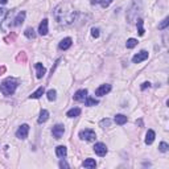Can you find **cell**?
I'll list each match as a JSON object with an SVG mask.
<instances>
[{
	"mask_svg": "<svg viewBox=\"0 0 169 169\" xmlns=\"http://www.w3.org/2000/svg\"><path fill=\"white\" fill-rule=\"evenodd\" d=\"M66 4H60L57 8L54 9V16L57 19L58 23L61 24H72L75 19V11L73 8H69V11L65 9Z\"/></svg>",
	"mask_w": 169,
	"mask_h": 169,
	"instance_id": "cell-1",
	"label": "cell"
},
{
	"mask_svg": "<svg viewBox=\"0 0 169 169\" xmlns=\"http://www.w3.org/2000/svg\"><path fill=\"white\" fill-rule=\"evenodd\" d=\"M16 87H17V82L15 79H12V78H7V79L3 81L1 85H0V91L3 92V95H7V97H8V95L13 94Z\"/></svg>",
	"mask_w": 169,
	"mask_h": 169,
	"instance_id": "cell-2",
	"label": "cell"
},
{
	"mask_svg": "<svg viewBox=\"0 0 169 169\" xmlns=\"http://www.w3.org/2000/svg\"><path fill=\"white\" fill-rule=\"evenodd\" d=\"M95 132L92 131V129L90 128H86V129H82V131L79 132V138L82 139V140H86V141H92L95 139Z\"/></svg>",
	"mask_w": 169,
	"mask_h": 169,
	"instance_id": "cell-3",
	"label": "cell"
},
{
	"mask_svg": "<svg viewBox=\"0 0 169 169\" xmlns=\"http://www.w3.org/2000/svg\"><path fill=\"white\" fill-rule=\"evenodd\" d=\"M28 134H29V126L28 124H23V126H20L19 129L16 131V136H17L19 139H21V140H24V139L28 138Z\"/></svg>",
	"mask_w": 169,
	"mask_h": 169,
	"instance_id": "cell-4",
	"label": "cell"
},
{
	"mask_svg": "<svg viewBox=\"0 0 169 169\" xmlns=\"http://www.w3.org/2000/svg\"><path fill=\"white\" fill-rule=\"evenodd\" d=\"M63 132H65V127L63 124H56L52 129V134H53V138L54 139H61L62 138Z\"/></svg>",
	"mask_w": 169,
	"mask_h": 169,
	"instance_id": "cell-5",
	"label": "cell"
},
{
	"mask_svg": "<svg viewBox=\"0 0 169 169\" xmlns=\"http://www.w3.org/2000/svg\"><path fill=\"white\" fill-rule=\"evenodd\" d=\"M94 152L97 153L98 156H100V157L106 156V153H107V147H106V144H103V143H97L94 145Z\"/></svg>",
	"mask_w": 169,
	"mask_h": 169,
	"instance_id": "cell-6",
	"label": "cell"
},
{
	"mask_svg": "<svg viewBox=\"0 0 169 169\" xmlns=\"http://www.w3.org/2000/svg\"><path fill=\"white\" fill-rule=\"evenodd\" d=\"M148 52L147 50H141L140 53H138V54H135L134 57H132V62L134 63H140L143 62V61H145L147 58H148Z\"/></svg>",
	"mask_w": 169,
	"mask_h": 169,
	"instance_id": "cell-7",
	"label": "cell"
},
{
	"mask_svg": "<svg viewBox=\"0 0 169 169\" xmlns=\"http://www.w3.org/2000/svg\"><path fill=\"white\" fill-rule=\"evenodd\" d=\"M110 91H111V85L106 83V85H102V86H99L97 90H95V95H98V97H103V95L108 94Z\"/></svg>",
	"mask_w": 169,
	"mask_h": 169,
	"instance_id": "cell-8",
	"label": "cell"
},
{
	"mask_svg": "<svg viewBox=\"0 0 169 169\" xmlns=\"http://www.w3.org/2000/svg\"><path fill=\"white\" fill-rule=\"evenodd\" d=\"M86 98H87V90L86 89H81L74 94V100H77V102H85Z\"/></svg>",
	"mask_w": 169,
	"mask_h": 169,
	"instance_id": "cell-9",
	"label": "cell"
},
{
	"mask_svg": "<svg viewBox=\"0 0 169 169\" xmlns=\"http://www.w3.org/2000/svg\"><path fill=\"white\" fill-rule=\"evenodd\" d=\"M73 44V40L70 37H66L63 38V40H61V42L58 44V48L61 49V50H66V49H69L70 46H72Z\"/></svg>",
	"mask_w": 169,
	"mask_h": 169,
	"instance_id": "cell-10",
	"label": "cell"
},
{
	"mask_svg": "<svg viewBox=\"0 0 169 169\" xmlns=\"http://www.w3.org/2000/svg\"><path fill=\"white\" fill-rule=\"evenodd\" d=\"M38 33H40L41 36L48 35V20H46V19H44V20L40 23V26H38Z\"/></svg>",
	"mask_w": 169,
	"mask_h": 169,
	"instance_id": "cell-11",
	"label": "cell"
},
{
	"mask_svg": "<svg viewBox=\"0 0 169 169\" xmlns=\"http://www.w3.org/2000/svg\"><path fill=\"white\" fill-rule=\"evenodd\" d=\"M155 138H156V134L153 129H148V132H147L145 135V144H152L153 141H155Z\"/></svg>",
	"mask_w": 169,
	"mask_h": 169,
	"instance_id": "cell-12",
	"label": "cell"
},
{
	"mask_svg": "<svg viewBox=\"0 0 169 169\" xmlns=\"http://www.w3.org/2000/svg\"><path fill=\"white\" fill-rule=\"evenodd\" d=\"M35 67H36V70H37V73H36V75H37V78H42L44 75H45V73H46V69L42 66V63H40V62H37L35 65Z\"/></svg>",
	"mask_w": 169,
	"mask_h": 169,
	"instance_id": "cell-13",
	"label": "cell"
},
{
	"mask_svg": "<svg viewBox=\"0 0 169 169\" xmlns=\"http://www.w3.org/2000/svg\"><path fill=\"white\" fill-rule=\"evenodd\" d=\"M56 155L58 156V157H65L66 155H67V149H66L65 145H58L57 148H56Z\"/></svg>",
	"mask_w": 169,
	"mask_h": 169,
	"instance_id": "cell-14",
	"label": "cell"
},
{
	"mask_svg": "<svg viewBox=\"0 0 169 169\" xmlns=\"http://www.w3.org/2000/svg\"><path fill=\"white\" fill-rule=\"evenodd\" d=\"M45 92V89H44V86L38 87L37 90H36L35 92H32V95H29V99H38V98L41 97V95Z\"/></svg>",
	"mask_w": 169,
	"mask_h": 169,
	"instance_id": "cell-15",
	"label": "cell"
},
{
	"mask_svg": "<svg viewBox=\"0 0 169 169\" xmlns=\"http://www.w3.org/2000/svg\"><path fill=\"white\" fill-rule=\"evenodd\" d=\"M81 115V108H78V107H74V108L69 110V111L66 112V116L67 118H77Z\"/></svg>",
	"mask_w": 169,
	"mask_h": 169,
	"instance_id": "cell-16",
	"label": "cell"
},
{
	"mask_svg": "<svg viewBox=\"0 0 169 169\" xmlns=\"http://www.w3.org/2000/svg\"><path fill=\"white\" fill-rule=\"evenodd\" d=\"M114 120H115V123H116V124L123 126V124L127 123V116H124V115H122V114H118L116 116H115Z\"/></svg>",
	"mask_w": 169,
	"mask_h": 169,
	"instance_id": "cell-17",
	"label": "cell"
},
{
	"mask_svg": "<svg viewBox=\"0 0 169 169\" xmlns=\"http://www.w3.org/2000/svg\"><path fill=\"white\" fill-rule=\"evenodd\" d=\"M24 20H25V12H20V13L16 16V19H15V25H21V24L24 23Z\"/></svg>",
	"mask_w": 169,
	"mask_h": 169,
	"instance_id": "cell-18",
	"label": "cell"
},
{
	"mask_svg": "<svg viewBox=\"0 0 169 169\" xmlns=\"http://www.w3.org/2000/svg\"><path fill=\"white\" fill-rule=\"evenodd\" d=\"M83 168H95L97 166V163H95L94 159H86V160L82 163Z\"/></svg>",
	"mask_w": 169,
	"mask_h": 169,
	"instance_id": "cell-19",
	"label": "cell"
},
{
	"mask_svg": "<svg viewBox=\"0 0 169 169\" xmlns=\"http://www.w3.org/2000/svg\"><path fill=\"white\" fill-rule=\"evenodd\" d=\"M48 118H49V112L46 111V110H41V112H40V118H38V123H45L46 120H48Z\"/></svg>",
	"mask_w": 169,
	"mask_h": 169,
	"instance_id": "cell-20",
	"label": "cell"
},
{
	"mask_svg": "<svg viewBox=\"0 0 169 169\" xmlns=\"http://www.w3.org/2000/svg\"><path fill=\"white\" fill-rule=\"evenodd\" d=\"M46 97H48V99L49 100H56V98H57V91H56V90H49L48 92H46Z\"/></svg>",
	"mask_w": 169,
	"mask_h": 169,
	"instance_id": "cell-21",
	"label": "cell"
},
{
	"mask_svg": "<svg viewBox=\"0 0 169 169\" xmlns=\"http://www.w3.org/2000/svg\"><path fill=\"white\" fill-rule=\"evenodd\" d=\"M136 45H138V40H136V38H129V40H127V42H126V46L128 49L135 48Z\"/></svg>",
	"mask_w": 169,
	"mask_h": 169,
	"instance_id": "cell-22",
	"label": "cell"
},
{
	"mask_svg": "<svg viewBox=\"0 0 169 169\" xmlns=\"http://www.w3.org/2000/svg\"><path fill=\"white\" fill-rule=\"evenodd\" d=\"M24 35H25L28 38H35L36 37V33H35V31H33V28H26L25 32H24Z\"/></svg>",
	"mask_w": 169,
	"mask_h": 169,
	"instance_id": "cell-23",
	"label": "cell"
},
{
	"mask_svg": "<svg viewBox=\"0 0 169 169\" xmlns=\"http://www.w3.org/2000/svg\"><path fill=\"white\" fill-rule=\"evenodd\" d=\"M85 100H86V106H89V107L90 106H97V104L99 103L97 99H94V98H91V97H87Z\"/></svg>",
	"mask_w": 169,
	"mask_h": 169,
	"instance_id": "cell-24",
	"label": "cell"
},
{
	"mask_svg": "<svg viewBox=\"0 0 169 169\" xmlns=\"http://www.w3.org/2000/svg\"><path fill=\"white\" fill-rule=\"evenodd\" d=\"M138 29H139V35L143 36L144 35V28H143V20L141 19H138Z\"/></svg>",
	"mask_w": 169,
	"mask_h": 169,
	"instance_id": "cell-25",
	"label": "cell"
},
{
	"mask_svg": "<svg viewBox=\"0 0 169 169\" xmlns=\"http://www.w3.org/2000/svg\"><path fill=\"white\" fill-rule=\"evenodd\" d=\"M168 24H169V19L165 17L160 24H159V29H165L166 26H168Z\"/></svg>",
	"mask_w": 169,
	"mask_h": 169,
	"instance_id": "cell-26",
	"label": "cell"
},
{
	"mask_svg": "<svg viewBox=\"0 0 169 169\" xmlns=\"http://www.w3.org/2000/svg\"><path fill=\"white\" fill-rule=\"evenodd\" d=\"M168 148H169V145L165 143V141L160 143V145H159V149H160V152H168Z\"/></svg>",
	"mask_w": 169,
	"mask_h": 169,
	"instance_id": "cell-27",
	"label": "cell"
},
{
	"mask_svg": "<svg viewBox=\"0 0 169 169\" xmlns=\"http://www.w3.org/2000/svg\"><path fill=\"white\" fill-rule=\"evenodd\" d=\"M112 1H114V0H100L99 3H100V6L103 7V8H107V7H108Z\"/></svg>",
	"mask_w": 169,
	"mask_h": 169,
	"instance_id": "cell-28",
	"label": "cell"
},
{
	"mask_svg": "<svg viewBox=\"0 0 169 169\" xmlns=\"http://www.w3.org/2000/svg\"><path fill=\"white\" fill-rule=\"evenodd\" d=\"M100 127H103V128H104V127H108L110 126V124H111V120H110V119H102V120H100Z\"/></svg>",
	"mask_w": 169,
	"mask_h": 169,
	"instance_id": "cell-29",
	"label": "cell"
},
{
	"mask_svg": "<svg viewBox=\"0 0 169 169\" xmlns=\"http://www.w3.org/2000/svg\"><path fill=\"white\" fill-rule=\"evenodd\" d=\"M91 36H92L94 38H98V37H99V29H98V28H92V29H91Z\"/></svg>",
	"mask_w": 169,
	"mask_h": 169,
	"instance_id": "cell-30",
	"label": "cell"
},
{
	"mask_svg": "<svg viewBox=\"0 0 169 169\" xmlns=\"http://www.w3.org/2000/svg\"><path fill=\"white\" fill-rule=\"evenodd\" d=\"M60 166H61V168H69V164L66 163L65 160H61L60 161Z\"/></svg>",
	"mask_w": 169,
	"mask_h": 169,
	"instance_id": "cell-31",
	"label": "cell"
},
{
	"mask_svg": "<svg viewBox=\"0 0 169 169\" xmlns=\"http://www.w3.org/2000/svg\"><path fill=\"white\" fill-rule=\"evenodd\" d=\"M147 87H151V83L149 82H144L143 85H141V90H145Z\"/></svg>",
	"mask_w": 169,
	"mask_h": 169,
	"instance_id": "cell-32",
	"label": "cell"
},
{
	"mask_svg": "<svg viewBox=\"0 0 169 169\" xmlns=\"http://www.w3.org/2000/svg\"><path fill=\"white\" fill-rule=\"evenodd\" d=\"M8 3V0H0V4H7Z\"/></svg>",
	"mask_w": 169,
	"mask_h": 169,
	"instance_id": "cell-33",
	"label": "cell"
},
{
	"mask_svg": "<svg viewBox=\"0 0 169 169\" xmlns=\"http://www.w3.org/2000/svg\"><path fill=\"white\" fill-rule=\"evenodd\" d=\"M99 1H100V0H91L92 4H97V3H99Z\"/></svg>",
	"mask_w": 169,
	"mask_h": 169,
	"instance_id": "cell-34",
	"label": "cell"
}]
</instances>
